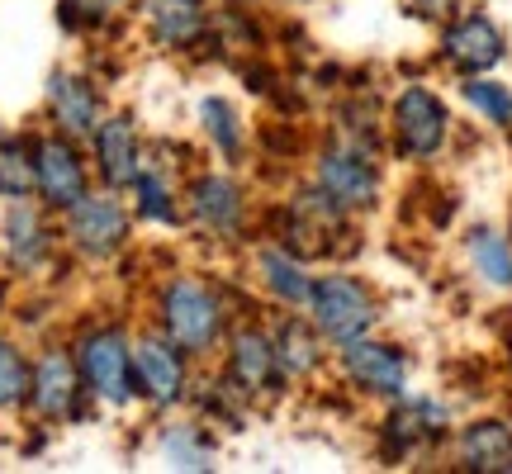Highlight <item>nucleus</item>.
<instances>
[{
	"mask_svg": "<svg viewBox=\"0 0 512 474\" xmlns=\"http://www.w3.org/2000/svg\"><path fill=\"white\" fill-rule=\"evenodd\" d=\"M408 5H413V15L418 19H446L460 0H408Z\"/></svg>",
	"mask_w": 512,
	"mask_h": 474,
	"instance_id": "nucleus-28",
	"label": "nucleus"
},
{
	"mask_svg": "<svg viewBox=\"0 0 512 474\" xmlns=\"http://www.w3.org/2000/svg\"><path fill=\"white\" fill-rule=\"evenodd\" d=\"M318 185H323L342 209H370L375 195H380V176H375V166H370L366 152H356V147L328 152L323 166H318Z\"/></svg>",
	"mask_w": 512,
	"mask_h": 474,
	"instance_id": "nucleus-6",
	"label": "nucleus"
},
{
	"mask_svg": "<svg viewBox=\"0 0 512 474\" xmlns=\"http://www.w3.org/2000/svg\"><path fill=\"white\" fill-rule=\"evenodd\" d=\"M147 19H152L157 38L171 48H185L200 34V5L195 0H147Z\"/></svg>",
	"mask_w": 512,
	"mask_h": 474,
	"instance_id": "nucleus-16",
	"label": "nucleus"
},
{
	"mask_svg": "<svg viewBox=\"0 0 512 474\" xmlns=\"http://www.w3.org/2000/svg\"><path fill=\"white\" fill-rule=\"evenodd\" d=\"M72 237L95 256L114 252V247H119V237H124V209H119L114 200H81V204H72Z\"/></svg>",
	"mask_w": 512,
	"mask_h": 474,
	"instance_id": "nucleus-11",
	"label": "nucleus"
},
{
	"mask_svg": "<svg viewBox=\"0 0 512 474\" xmlns=\"http://www.w3.org/2000/svg\"><path fill=\"white\" fill-rule=\"evenodd\" d=\"M133 380L152 403H171L181 394V356L171 351V342L143 337L133 347Z\"/></svg>",
	"mask_w": 512,
	"mask_h": 474,
	"instance_id": "nucleus-9",
	"label": "nucleus"
},
{
	"mask_svg": "<svg viewBox=\"0 0 512 474\" xmlns=\"http://www.w3.org/2000/svg\"><path fill=\"white\" fill-rule=\"evenodd\" d=\"M275 361H285V370L294 375H304L318 365V342H313L309 328H299V323H285L280 328V342H275Z\"/></svg>",
	"mask_w": 512,
	"mask_h": 474,
	"instance_id": "nucleus-22",
	"label": "nucleus"
},
{
	"mask_svg": "<svg viewBox=\"0 0 512 474\" xmlns=\"http://www.w3.org/2000/svg\"><path fill=\"white\" fill-rule=\"evenodd\" d=\"M204 119H209V133L219 138L228 152L238 147V128H233V110L223 105V100H204Z\"/></svg>",
	"mask_w": 512,
	"mask_h": 474,
	"instance_id": "nucleus-26",
	"label": "nucleus"
},
{
	"mask_svg": "<svg viewBox=\"0 0 512 474\" xmlns=\"http://www.w3.org/2000/svg\"><path fill=\"white\" fill-rule=\"evenodd\" d=\"M10 247H15V261L19 266H29V261H38V252H43V228H38V219L29 214V209H15L10 214Z\"/></svg>",
	"mask_w": 512,
	"mask_h": 474,
	"instance_id": "nucleus-24",
	"label": "nucleus"
},
{
	"mask_svg": "<svg viewBox=\"0 0 512 474\" xmlns=\"http://www.w3.org/2000/svg\"><path fill=\"white\" fill-rule=\"evenodd\" d=\"M309 309H313V323L323 337H332L337 347H347L356 337H366L375 328V294L356 280V275H323L309 294Z\"/></svg>",
	"mask_w": 512,
	"mask_h": 474,
	"instance_id": "nucleus-1",
	"label": "nucleus"
},
{
	"mask_svg": "<svg viewBox=\"0 0 512 474\" xmlns=\"http://www.w3.org/2000/svg\"><path fill=\"white\" fill-rule=\"evenodd\" d=\"M470 266L479 271V280H489L498 290L512 285V242L494 228H475L470 233Z\"/></svg>",
	"mask_w": 512,
	"mask_h": 474,
	"instance_id": "nucleus-15",
	"label": "nucleus"
},
{
	"mask_svg": "<svg viewBox=\"0 0 512 474\" xmlns=\"http://www.w3.org/2000/svg\"><path fill=\"white\" fill-rule=\"evenodd\" d=\"M53 114H57V124L67 128V133H91L95 128V95L86 91L81 81L57 76L53 81Z\"/></svg>",
	"mask_w": 512,
	"mask_h": 474,
	"instance_id": "nucleus-18",
	"label": "nucleus"
},
{
	"mask_svg": "<svg viewBox=\"0 0 512 474\" xmlns=\"http://www.w3.org/2000/svg\"><path fill=\"white\" fill-rule=\"evenodd\" d=\"M29 394V370L19 361V351L10 342H0V408H10Z\"/></svg>",
	"mask_w": 512,
	"mask_h": 474,
	"instance_id": "nucleus-23",
	"label": "nucleus"
},
{
	"mask_svg": "<svg viewBox=\"0 0 512 474\" xmlns=\"http://www.w3.org/2000/svg\"><path fill=\"white\" fill-rule=\"evenodd\" d=\"M460 465L465 470H512V427L508 422H475L460 437Z\"/></svg>",
	"mask_w": 512,
	"mask_h": 474,
	"instance_id": "nucleus-12",
	"label": "nucleus"
},
{
	"mask_svg": "<svg viewBox=\"0 0 512 474\" xmlns=\"http://www.w3.org/2000/svg\"><path fill=\"white\" fill-rule=\"evenodd\" d=\"M233 370H238V380L247 389L271 380L275 370V342L271 337H261V332H242L238 337V351H233Z\"/></svg>",
	"mask_w": 512,
	"mask_h": 474,
	"instance_id": "nucleus-20",
	"label": "nucleus"
},
{
	"mask_svg": "<svg viewBox=\"0 0 512 474\" xmlns=\"http://www.w3.org/2000/svg\"><path fill=\"white\" fill-rule=\"evenodd\" d=\"M128 365H133V351L124 347L119 332H91L81 342V375L100 399H128Z\"/></svg>",
	"mask_w": 512,
	"mask_h": 474,
	"instance_id": "nucleus-7",
	"label": "nucleus"
},
{
	"mask_svg": "<svg viewBox=\"0 0 512 474\" xmlns=\"http://www.w3.org/2000/svg\"><path fill=\"white\" fill-rule=\"evenodd\" d=\"M34 171H38V190H43V200L57 204V209H72V204L86 200V171L76 162V152L67 143H48L34 147Z\"/></svg>",
	"mask_w": 512,
	"mask_h": 474,
	"instance_id": "nucleus-8",
	"label": "nucleus"
},
{
	"mask_svg": "<svg viewBox=\"0 0 512 474\" xmlns=\"http://www.w3.org/2000/svg\"><path fill=\"white\" fill-rule=\"evenodd\" d=\"M29 185H38L29 143H24V138H0V195H5V200H24Z\"/></svg>",
	"mask_w": 512,
	"mask_h": 474,
	"instance_id": "nucleus-17",
	"label": "nucleus"
},
{
	"mask_svg": "<svg viewBox=\"0 0 512 474\" xmlns=\"http://www.w3.org/2000/svg\"><path fill=\"white\" fill-rule=\"evenodd\" d=\"M166 337H171V347H185V351H204L214 337H219V304L200 290V285H190V280H176L171 290H166Z\"/></svg>",
	"mask_w": 512,
	"mask_h": 474,
	"instance_id": "nucleus-3",
	"label": "nucleus"
},
{
	"mask_svg": "<svg viewBox=\"0 0 512 474\" xmlns=\"http://www.w3.org/2000/svg\"><path fill=\"white\" fill-rule=\"evenodd\" d=\"M29 399L43 418H62V413H72V399H76V370L72 361L62 356V351H48L43 361H38L34 380H29Z\"/></svg>",
	"mask_w": 512,
	"mask_h": 474,
	"instance_id": "nucleus-10",
	"label": "nucleus"
},
{
	"mask_svg": "<svg viewBox=\"0 0 512 474\" xmlns=\"http://www.w3.org/2000/svg\"><path fill=\"white\" fill-rule=\"evenodd\" d=\"M261 275L285 304H309L313 294V280L304 275V266L294 261V252H266L261 256Z\"/></svg>",
	"mask_w": 512,
	"mask_h": 474,
	"instance_id": "nucleus-19",
	"label": "nucleus"
},
{
	"mask_svg": "<svg viewBox=\"0 0 512 474\" xmlns=\"http://www.w3.org/2000/svg\"><path fill=\"white\" fill-rule=\"evenodd\" d=\"M446 128H451V114L427 86H408L394 100V143L403 157H432L446 143Z\"/></svg>",
	"mask_w": 512,
	"mask_h": 474,
	"instance_id": "nucleus-2",
	"label": "nucleus"
},
{
	"mask_svg": "<svg viewBox=\"0 0 512 474\" xmlns=\"http://www.w3.org/2000/svg\"><path fill=\"white\" fill-rule=\"evenodd\" d=\"M166 200H171V195H166V185L157 181V176H138V204H143L147 219H162V223L176 219V209Z\"/></svg>",
	"mask_w": 512,
	"mask_h": 474,
	"instance_id": "nucleus-25",
	"label": "nucleus"
},
{
	"mask_svg": "<svg viewBox=\"0 0 512 474\" xmlns=\"http://www.w3.org/2000/svg\"><path fill=\"white\" fill-rule=\"evenodd\" d=\"M441 57L465 76H484L503 62V34L489 15H460L441 34Z\"/></svg>",
	"mask_w": 512,
	"mask_h": 474,
	"instance_id": "nucleus-4",
	"label": "nucleus"
},
{
	"mask_svg": "<svg viewBox=\"0 0 512 474\" xmlns=\"http://www.w3.org/2000/svg\"><path fill=\"white\" fill-rule=\"evenodd\" d=\"M342 370L356 389L366 394H384V399H399L403 380H408V361H403L399 347H384V342H366L356 337L342 347Z\"/></svg>",
	"mask_w": 512,
	"mask_h": 474,
	"instance_id": "nucleus-5",
	"label": "nucleus"
},
{
	"mask_svg": "<svg viewBox=\"0 0 512 474\" xmlns=\"http://www.w3.org/2000/svg\"><path fill=\"white\" fill-rule=\"evenodd\" d=\"M95 152H100V171H105V181H133L138 176V147H133V128L124 119H114L95 133Z\"/></svg>",
	"mask_w": 512,
	"mask_h": 474,
	"instance_id": "nucleus-13",
	"label": "nucleus"
},
{
	"mask_svg": "<svg viewBox=\"0 0 512 474\" xmlns=\"http://www.w3.org/2000/svg\"><path fill=\"white\" fill-rule=\"evenodd\" d=\"M465 100H470L489 124L512 128V86H503V81H484V76H470V81H465Z\"/></svg>",
	"mask_w": 512,
	"mask_h": 474,
	"instance_id": "nucleus-21",
	"label": "nucleus"
},
{
	"mask_svg": "<svg viewBox=\"0 0 512 474\" xmlns=\"http://www.w3.org/2000/svg\"><path fill=\"white\" fill-rule=\"evenodd\" d=\"M190 209H195V219L204 223V228H219V233H228V228H238V190L228 181H219V176H209V181L195 185V195H190Z\"/></svg>",
	"mask_w": 512,
	"mask_h": 474,
	"instance_id": "nucleus-14",
	"label": "nucleus"
},
{
	"mask_svg": "<svg viewBox=\"0 0 512 474\" xmlns=\"http://www.w3.org/2000/svg\"><path fill=\"white\" fill-rule=\"evenodd\" d=\"M114 5H124V0H62V19H67V24H81V19H105Z\"/></svg>",
	"mask_w": 512,
	"mask_h": 474,
	"instance_id": "nucleus-27",
	"label": "nucleus"
}]
</instances>
